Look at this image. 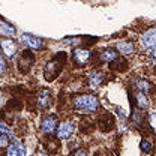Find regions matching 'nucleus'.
<instances>
[{
	"label": "nucleus",
	"mask_w": 156,
	"mask_h": 156,
	"mask_svg": "<svg viewBox=\"0 0 156 156\" xmlns=\"http://www.w3.org/2000/svg\"><path fill=\"white\" fill-rule=\"evenodd\" d=\"M36 105L39 110H48L53 105V93L48 89H41L36 95Z\"/></svg>",
	"instance_id": "obj_8"
},
{
	"label": "nucleus",
	"mask_w": 156,
	"mask_h": 156,
	"mask_svg": "<svg viewBox=\"0 0 156 156\" xmlns=\"http://www.w3.org/2000/svg\"><path fill=\"white\" fill-rule=\"evenodd\" d=\"M90 56H92V53H90L87 48L77 47V48H74V51H72V58H74V63H75V66H78V68L86 66V65L90 62Z\"/></svg>",
	"instance_id": "obj_6"
},
{
	"label": "nucleus",
	"mask_w": 156,
	"mask_h": 156,
	"mask_svg": "<svg viewBox=\"0 0 156 156\" xmlns=\"http://www.w3.org/2000/svg\"><path fill=\"white\" fill-rule=\"evenodd\" d=\"M14 143H15V147L18 150V156H27V149H26L24 143L21 140H14Z\"/></svg>",
	"instance_id": "obj_19"
},
{
	"label": "nucleus",
	"mask_w": 156,
	"mask_h": 156,
	"mask_svg": "<svg viewBox=\"0 0 156 156\" xmlns=\"http://www.w3.org/2000/svg\"><path fill=\"white\" fill-rule=\"evenodd\" d=\"M149 126L152 128V131L155 132V135H156V111H152L149 114Z\"/></svg>",
	"instance_id": "obj_21"
},
{
	"label": "nucleus",
	"mask_w": 156,
	"mask_h": 156,
	"mask_svg": "<svg viewBox=\"0 0 156 156\" xmlns=\"http://www.w3.org/2000/svg\"><path fill=\"white\" fill-rule=\"evenodd\" d=\"M150 58H152V60L156 63V48H155V50H152V53H150Z\"/></svg>",
	"instance_id": "obj_25"
},
{
	"label": "nucleus",
	"mask_w": 156,
	"mask_h": 156,
	"mask_svg": "<svg viewBox=\"0 0 156 156\" xmlns=\"http://www.w3.org/2000/svg\"><path fill=\"white\" fill-rule=\"evenodd\" d=\"M6 69H8L6 60H5V57L0 54V74H5V72H6Z\"/></svg>",
	"instance_id": "obj_24"
},
{
	"label": "nucleus",
	"mask_w": 156,
	"mask_h": 156,
	"mask_svg": "<svg viewBox=\"0 0 156 156\" xmlns=\"http://www.w3.org/2000/svg\"><path fill=\"white\" fill-rule=\"evenodd\" d=\"M75 132V123L72 120H65L62 123H58L57 129H56V135L57 140H69Z\"/></svg>",
	"instance_id": "obj_5"
},
{
	"label": "nucleus",
	"mask_w": 156,
	"mask_h": 156,
	"mask_svg": "<svg viewBox=\"0 0 156 156\" xmlns=\"http://www.w3.org/2000/svg\"><path fill=\"white\" fill-rule=\"evenodd\" d=\"M99 58H101L104 63H114V62L122 60V58H120V54L117 53L114 48H105V50H102L101 54H99Z\"/></svg>",
	"instance_id": "obj_12"
},
{
	"label": "nucleus",
	"mask_w": 156,
	"mask_h": 156,
	"mask_svg": "<svg viewBox=\"0 0 156 156\" xmlns=\"http://www.w3.org/2000/svg\"><path fill=\"white\" fill-rule=\"evenodd\" d=\"M116 51L119 54H132L135 53V44L131 41H119L116 44Z\"/></svg>",
	"instance_id": "obj_14"
},
{
	"label": "nucleus",
	"mask_w": 156,
	"mask_h": 156,
	"mask_svg": "<svg viewBox=\"0 0 156 156\" xmlns=\"http://www.w3.org/2000/svg\"><path fill=\"white\" fill-rule=\"evenodd\" d=\"M135 89L136 92H141L144 95H150L153 92V84L144 78H136L135 80Z\"/></svg>",
	"instance_id": "obj_15"
},
{
	"label": "nucleus",
	"mask_w": 156,
	"mask_h": 156,
	"mask_svg": "<svg viewBox=\"0 0 156 156\" xmlns=\"http://www.w3.org/2000/svg\"><path fill=\"white\" fill-rule=\"evenodd\" d=\"M9 146H11V138L8 135L0 134V149H8Z\"/></svg>",
	"instance_id": "obj_20"
},
{
	"label": "nucleus",
	"mask_w": 156,
	"mask_h": 156,
	"mask_svg": "<svg viewBox=\"0 0 156 156\" xmlns=\"http://www.w3.org/2000/svg\"><path fill=\"white\" fill-rule=\"evenodd\" d=\"M72 105L81 113H95L99 108V99L92 93H80L72 98Z\"/></svg>",
	"instance_id": "obj_1"
},
{
	"label": "nucleus",
	"mask_w": 156,
	"mask_h": 156,
	"mask_svg": "<svg viewBox=\"0 0 156 156\" xmlns=\"http://www.w3.org/2000/svg\"><path fill=\"white\" fill-rule=\"evenodd\" d=\"M140 149H141V152H144V153H152V149H153V146H152V143L149 141V140H141V143H140Z\"/></svg>",
	"instance_id": "obj_18"
},
{
	"label": "nucleus",
	"mask_w": 156,
	"mask_h": 156,
	"mask_svg": "<svg viewBox=\"0 0 156 156\" xmlns=\"http://www.w3.org/2000/svg\"><path fill=\"white\" fill-rule=\"evenodd\" d=\"M0 48H2L3 56L8 58H14L18 53V45L14 39H3L0 42Z\"/></svg>",
	"instance_id": "obj_10"
},
{
	"label": "nucleus",
	"mask_w": 156,
	"mask_h": 156,
	"mask_svg": "<svg viewBox=\"0 0 156 156\" xmlns=\"http://www.w3.org/2000/svg\"><path fill=\"white\" fill-rule=\"evenodd\" d=\"M104 81H105V75H104V72H101V71H93V72L89 74L87 83H89V86H90L92 89H99V87L104 84Z\"/></svg>",
	"instance_id": "obj_13"
},
{
	"label": "nucleus",
	"mask_w": 156,
	"mask_h": 156,
	"mask_svg": "<svg viewBox=\"0 0 156 156\" xmlns=\"http://www.w3.org/2000/svg\"><path fill=\"white\" fill-rule=\"evenodd\" d=\"M0 134H2V135H8L9 138H12V141L15 140V138H14V131H12L6 123H3V122H0Z\"/></svg>",
	"instance_id": "obj_17"
},
{
	"label": "nucleus",
	"mask_w": 156,
	"mask_h": 156,
	"mask_svg": "<svg viewBox=\"0 0 156 156\" xmlns=\"http://www.w3.org/2000/svg\"><path fill=\"white\" fill-rule=\"evenodd\" d=\"M0 35L5 36L6 39H14V36L17 35V29L12 23L0 18Z\"/></svg>",
	"instance_id": "obj_11"
},
{
	"label": "nucleus",
	"mask_w": 156,
	"mask_h": 156,
	"mask_svg": "<svg viewBox=\"0 0 156 156\" xmlns=\"http://www.w3.org/2000/svg\"><path fill=\"white\" fill-rule=\"evenodd\" d=\"M33 65H35V56H33V53H32L30 50H26V51H23V53L20 54L17 66H18L21 74H27V72L32 69Z\"/></svg>",
	"instance_id": "obj_3"
},
{
	"label": "nucleus",
	"mask_w": 156,
	"mask_h": 156,
	"mask_svg": "<svg viewBox=\"0 0 156 156\" xmlns=\"http://www.w3.org/2000/svg\"><path fill=\"white\" fill-rule=\"evenodd\" d=\"M21 42L30 51H41V50H44V41L41 38H38V36H35V35L23 33L21 35Z\"/></svg>",
	"instance_id": "obj_4"
},
{
	"label": "nucleus",
	"mask_w": 156,
	"mask_h": 156,
	"mask_svg": "<svg viewBox=\"0 0 156 156\" xmlns=\"http://www.w3.org/2000/svg\"><path fill=\"white\" fill-rule=\"evenodd\" d=\"M71 156H89V152L86 149H77L71 153Z\"/></svg>",
	"instance_id": "obj_23"
},
{
	"label": "nucleus",
	"mask_w": 156,
	"mask_h": 156,
	"mask_svg": "<svg viewBox=\"0 0 156 156\" xmlns=\"http://www.w3.org/2000/svg\"><path fill=\"white\" fill-rule=\"evenodd\" d=\"M35 156H47V153H44V152H38Z\"/></svg>",
	"instance_id": "obj_26"
},
{
	"label": "nucleus",
	"mask_w": 156,
	"mask_h": 156,
	"mask_svg": "<svg viewBox=\"0 0 156 156\" xmlns=\"http://www.w3.org/2000/svg\"><path fill=\"white\" fill-rule=\"evenodd\" d=\"M57 156H60V155H57Z\"/></svg>",
	"instance_id": "obj_27"
},
{
	"label": "nucleus",
	"mask_w": 156,
	"mask_h": 156,
	"mask_svg": "<svg viewBox=\"0 0 156 156\" xmlns=\"http://www.w3.org/2000/svg\"><path fill=\"white\" fill-rule=\"evenodd\" d=\"M140 44L144 50H155L156 48V27L146 30L140 36Z\"/></svg>",
	"instance_id": "obj_7"
},
{
	"label": "nucleus",
	"mask_w": 156,
	"mask_h": 156,
	"mask_svg": "<svg viewBox=\"0 0 156 156\" xmlns=\"http://www.w3.org/2000/svg\"><path fill=\"white\" fill-rule=\"evenodd\" d=\"M6 156H18V150L15 147V143H12L8 149H6Z\"/></svg>",
	"instance_id": "obj_22"
},
{
	"label": "nucleus",
	"mask_w": 156,
	"mask_h": 156,
	"mask_svg": "<svg viewBox=\"0 0 156 156\" xmlns=\"http://www.w3.org/2000/svg\"><path fill=\"white\" fill-rule=\"evenodd\" d=\"M135 104H136V107H138V110H141V111L147 110L149 105H150L149 96L144 95V93H141V92H136L135 93Z\"/></svg>",
	"instance_id": "obj_16"
},
{
	"label": "nucleus",
	"mask_w": 156,
	"mask_h": 156,
	"mask_svg": "<svg viewBox=\"0 0 156 156\" xmlns=\"http://www.w3.org/2000/svg\"><path fill=\"white\" fill-rule=\"evenodd\" d=\"M57 116L56 114H48L42 119L41 122V131L45 135H51L56 129H57Z\"/></svg>",
	"instance_id": "obj_9"
},
{
	"label": "nucleus",
	"mask_w": 156,
	"mask_h": 156,
	"mask_svg": "<svg viewBox=\"0 0 156 156\" xmlns=\"http://www.w3.org/2000/svg\"><path fill=\"white\" fill-rule=\"evenodd\" d=\"M62 54H63V53H62ZM62 54H57L56 58H53L51 62H48V63L44 66V77H45L47 81H53V80L60 74L62 66H63V63H65V60L60 62V56H62Z\"/></svg>",
	"instance_id": "obj_2"
}]
</instances>
